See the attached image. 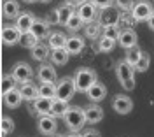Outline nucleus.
Instances as JSON below:
<instances>
[{"label":"nucleus","instance_id":"nucleus-1","mask_svg":"<svg viewBox=\"0 0 154 137\" xmlns=\"http://www.w3.org/2000/svg\"><path fill=\"white\" fill-rule=\"evenodd\" d=\"M96 83V72L93 68H79L74 76V84H75V91H84L91 88Z\"/></svg>","mask_w":154,"mask_h":137},{"label":"nucleus","instance_id":"nucleus-2","mask_svg":"<svg viewBox=\"0 0 154 137\" xmlns=\"http://www.w3.org/2000/svg\"><path fill=\"white\" fill-rule=\"evenodd\" d=\"M116 74H117V79L121 83V86L126 90V91H131L135 90V79H133V67L123 60L116 65Z\"/></svg>","mask_w":154,"mask_h":137},{"label":"nucleus","instance_id":"nucleus-3","mask_svg":"<svg viewBox=\"0 0 154 137\" xmlns=\"http://www.w3.org/2000/svg\"><path fill=\"white\" fill-rule=\"evenodd\" d=\"M65 123H67V127L72 130V132H79L81 128L84 127V123H86V116H84V109L81 107H68V111L65 113Z\"/></svg>","mask_w":154,"mask_h":137},{"label":"nucleus","instance_id":"nucleus-4","mask_svg":"<svg viewBox=\"0 0 154 137\" xmlns=\"http://www.w3.org/2000/svg\"><path fill=\"white\" fill-rule=\"evenodd\" d=\"M75 93V84H74V78H63L60 79V83L56 84V97L60 100H70Z\"/></svg>","mask_w":154,"mask_h":137},{"label":"nucleus","instance_id":"nucleus-5","mask_svg":"<svg viewBox=\"0 0 154 137\" xmlns=\"http://www.w3.org/2000/svg\"><path fill=\"white\" fill-rule=\"evenodd\" d=\"M152 12H154L152 4L147 2V0H140V2L133 4V7H131V16H133L137 21H147V18H149Z\"/></svg>","mask_w":154,"mask_h":137},{"label":"nucleus","instance_id":"nucleus-6","mask_svg":"<svg viewBox=\"0 0 154 137\" xmlns=\"http://www.w3.org/2000/svg\"><path fill=\"white\" fill-rule=\"evenodd\" d=\"M119 11L116 7H105L102 12H98V20H100V27H117L119 23Z\"/></svg>","mask_w":154,"mask_h":137},{"label":"nucleus","instance_id":"nucleus-7","mask_svg":"<svg viewBox=\"0 0 154 137\" xmlns=\"http://www.w3.org/2000/svg\"><path fill=\"white\" fill-rule=\"evenodd\" d=\"M12 78H14V81L16 83H28L30 79H32V76H33V70H32V67H30L28 63H25V62H19V63H16L14 67H12V74H11Z\"/></svg>","mask_w":154,"mask_h":137},{"label":"nucleus","instance_id":"nucleus-8","mask_svg":"<svg viewBox=\"0 0 154 137\" xmlns=\"http://www.w3.org/2000/svg\"><path fill=\"white\" fill-rule=\"evenodd\" d=\"M37 128L40 134L44 135H51L54 134L58 128V123H56V118L51 116V114H46V116H40L38 118V123H37Z\"/></svg>","mask_w":154,"mask_h":137},{"label":"nucleus","instance_id":"nucleus-9","mask_svg":"<svg viewBox=\"0 0 154 137\" xmlns=\"http://www.w3.org/2000/svg\"><path fill=\"white\" fill-rule=\"evenodd\" d=\"M77 14H79V18L82 20V23H91V21H95V18L98 16V9H96L91 2L86 0V2H82V4L79 5Z\"/></svg>","mask_w":154,"mask_h":137},{"label":"nucleus","instance_id":"nucleus-10","mask_svg":"<svg viewBox=\"0 0 154 137\" xmlns=\"http://www.w3.org/2000/svg\"><path fill=\"white\" fill-rule=\"evenodd\" d=\"M116 40L119 42V46H121V48L131 49V48L137 46V33H135L131 28H125V30H121V32L117 33Z\"/></svg>","mask_w":154,"mask_h":137},{"label":"nucleus","instance_id":"nucleus-11","mask_svg":"<svg viewBox=\"0 0 154 137\" xmlns=\"http://www.w3.org/2000/svg\"><path fill=\"white\" fill-rule=\"evenodd\" d=\"M112 107L117 114H128L131 107H133V102H131V98L126 97V95H117V97L112 100Z\"/></svg>","mask_w":154,"mask_h":137},{"label":"nucleus","instance_id":"nucleus-12","mask_svg":"<svg viewBox=\"0 0 154 137\" xmlns=\"http://www.w3.org/2000/svg\"><path fill=\"white\" fill-rule=\"evenodd\" d=\"M86 95H88V98L91 100V104H98V102H102V100L105 98V95H107L105 84H102V83L96 81L95 84L86 91Z\"/></svg>","mask_w":154,"mask_h":137},{"label":"nucleus","instance_id":"nucleus-13","mask_svg":"<svg viewBox=\"0 0 154 137\" xmlns=\"http://www.w3.org/2000/svg\"><path fill=\"white\" fill-rule=\"evenodd\" d=\"M19 37H21V32H19L16 27H4L2 28V40H4V44H7V46H14V44H18L19 42Z\"/></svg>","mask_w":154,"mask_h":137},{"label":"nucleus","instance_id":"nucleus-14","mask_svg":"<svg viewBox=\"0 0 154 137\" xmlns=\"http://www.w3.org/2000/svg\"><path fill=\"white\" fill-rule=\"evenodd\" d=\"M84 116H86V121H89V123H98L103 119V109L98 104H89L84 109Z\"/></svg>","mask_w":154,"mask_h":137},{"label":"nucleus","instance_id":"nucleus-15","mask_svg":"<svg viewBox=\"0 0 154 137\" xmlns=\"http://www.w3.org/2000/svg\"><path fill=\"white\" fill-rule=\"evenodd\" d=\"M33 21H35V18H33L30 12H21V14H18V18H16V25H14V27H16L21 33H25V32H30V30H32Z\"/></svg>","mask_w":154,"mask_h":137},{"label":"nucleus","instance_id":"nucleus-16","mask_svg":"<svg viewBox=\"0 0 154 137\" xmlns=\"http://www.w3.org/2000/svg\"><path fill=\"white\" fill-rule=\"evenodd\" d=\"M37 78L40 83H54L56 81V70L53 68V65L44 63V65H40V68H38Z\"/></svg>","mask_w":154,"mask_h":137},{"label":"nucleus","instance_id":"nucleus-17","mask_svg":"<svg viewBox=\"0 0 154 137\" xmlns=\"http://www.w3.org/2000/svg\"><path fill=\"white\" fill-rule=\"evenodd\" d=\"M19 93H21V98L23 100H28V102H33L35 98L38 97V88L33 84V83H23L21 88H19Z\"/></svg>","mask_w":154,"mask_h":137},{"label":"nucleus","instance_id":"nucleus-18","mask_svg":"<svg viewBox=\"0 0 154 137\" xmlns=\"http://www.w3.org/2000/svg\"><path fill=\"white\" fill-rule=\"evenodd\" d=\"M65 49L68 51V55H79L82 49H84V39L82 37H68L67 42H65Z\"/></svg>","mask_w":154,"mask_h":137},{"label":"nucleus","instance_id":"nucleus-19","mask_svg":"<svg viewBox=\"0 0 154 137\" xmlns=\"http://www.w3.org/2000/svg\"><path fill=\"white\" fill-rule=\"evenodd\" d=\"M51 104H53V100H51V98L37 97L35 100H33V109H35V113H37V114L46 116V114H51Z\"/></svg>","mask_w":154,"mask_h":137},{"label":"nucleus","instance_id":"nucleus-20","mask_svg":"<svg viewBox=\"0 0 154 137\" xmlns=\"http://www.w3.org/2000/svg\"><path fill=\"white\" fill-rule=\"evenodd\" d=\"M38 40L44 39V37H48L49 35V23L44 20H35L33 21V25H32V30H30Z\"/></svg>","mask_w":154,"mask_h":137},{"label":"nucleus","instance_id":"nucleus-21","mask_svg":"<svg viewBox=\"0 0 154 137\" xmlns=\"http://www.w3.org/2000/svg\"><path fill=\"white\" fill-rule=\"evenodd\" d=\"M21 100H23V98H21V93H19V90H16V88H12V90H9V91L4 93V104L9 109L18 107L19 104H21Z\"/></svg>","mask_w":154,"mask_h":137},{"label":"nucleus","instance_id":"nucleus-22","mask_svg":"<svg viewBox=\"0 0 154 137\" xmlns=\"http://www.w3.org/2000/svg\"><path fill=\"white\" fill-rule=\"evenodd\" d=\"M74 12H75V11H74V5H70V4H61L56 9L58 23H60V25H67V21L70 20V16H72Z\"/></svg>","mask_w":154,"mask_h":137},{"label":"nucleus","instance_id":"nucleus-23","mask_svg":"<svg viewBox=\"0 0 154 137\" xmlns=\"http://www.w3.org/2000/svg\"><path fill=\"white\" fill-rule=\"evenodd\" d=\"M67 111H68V102H67V100L53 98V104H51V116H54V118H63Z\"/></svg>","mask_w":154,"mask_h":137},{"label":"nucleus","instance_id":"nucleus-24","mask_svg":"<svg viewBox=\"0 0 154 137\" xmlns=\"http://www.w3.org/2000/svg\"><path fill=\"white\" fill-rule=\"evenodd\" d=\"M49 56H51V62L54 63V65H65L68 62V51L65 48H58V49H53L51 53H49Z\"/></svg>","mask_w":154,"mask_h":137},{"label":"nucleus","instance_id":"nucleus-25","mask_svg":"<svg viewBox=\"0 0 154 137\" xmlns=\"http://www.w3.org/2000/svg\"><path fill=\"white\" fill-rule=\"evenodd\" d=\"M4 16L7 20H12V18H18V12H19V4L16 0H5L4 2Z\"/></svg>","mask_w":154,"mask_h":137},{"label":"nucleus","instance_id":"nucleus-26","mask_svg":"<svg viewBox=\"0 0 154 137\" xmlns=\"http://www.w3.org/2000/svg\"><path fill=\"white\" fill-rule=\"evenodd\" d=\"M48 42H49V48H53V49L65 48L67 37H65V33H61V32H53L51 35H48Z\"/></svg>","mask_w":154,"mask_h":137},{"label":"nucleus","instance_id":"nucleus-27","mask_svg":"<svg viewBox=\"0 0 154 137\" xmlns=\"http://www.w3.org/2000/svg\"><path fill=\"white\" fill-rule=\"evenodd\" d=\"M38 97H44V98H53L56 97V84L54 83H42L38 86Z\"/></svg>","mask_w":154,"mask_h":137},{"label":"nucleus","instance_id":"nucleus-28","mask_svg":"<svg viewBox=\"0 0 154 137\" xmlns=\"http://www.w3.org/2000/svg\"><path fill=\"white\" fill-rule=\"evenodd\" d=\"M116 37H112V35H109V33H105V35H102L100 37V40H98V46H100V51H103V53H109V51H112L116 46Z\"/></svg>","mask_w":154,"mask_h":137},{"label":"nucleus","instance_id":"nucleus-29","mask_svg":"<svg viewBox=\"0 0 154 137\" xmlns=\"http://www.w3.org/2000/svg\"><path fill=\"white\" fill-rule=\"evenodd\" d=\"M49 56V48L44 44H37L32 48V58L37 60V62H44Z\"/></svg>","mask_w":154,"mask_h":137},{"label":"nucleus","instance_id":"nucleus-30","mask_svg":"<svg viewBox=\"0 0 154 137\" xmlns=\"http://www.w3.org/2000/svg\"><path fill=\"white\" fill-rule=\"evenodd\" d=\"M19 44H21L23 48L32 49L33 46H37L38 44V39L32 33V32H25V33H21V37H19Z\"/></svg>","mask_w":154,"mask_h":137},{"label":"nucleus","instance_id":"nucleus-31","mask_svg":"<svg viewBox=\"0 0 154 137\" xmlns=\"http://www.w3.org/2000/svg\"><path fill=\"white\" fill-rule=\"evenodd\" d=\"M149 63H151V58H149V55L142 51V55H140V60L135 63V70H138V72H145L147 68H149Z\"/></svg>","mask_w":154,"mask_h":137},{"label":"nucleus","instance_id":"nucleus-32","mask_svg":"<svg viewBox=\"0 0 154 137\" xmlns=\"http://www.w3.org/2000/svg\"><path fill=\"white\" fill-rule=\"evenodd\" d=\"M140 55H142V49H138L137 46L131 49H128V53H126V62L131 65V67H135V63L140 60Z\"/></svg>","mask_w":154,"mask_h":137},{"label":"nucleus","instance_id":"nucleus-33","mask_svg":"<svg viewBox=\"0 0 154 137\" xmlns=\"http://www.w3.org/2000/svg\"><path fill=\"white\" fill-rule=\"evenodd\" d=\"M0 130H2L4 135L11 134V132L14 130V121H12L9 116H2V119H0Z\"/></svg>","mask_w":154,"mask_h":137},{"label":"nucleus","instance_id":"nucleus-34","mask_svg":"<svg viewBox=\"0 0 154 137\" xmlns=\"http://www.w3.org/2000/svg\"><path fill=\"white\" fill-rule=\"evenodd\" d=\"M68 30H72V32H77V30L82 27V20L79 18V14L77 12H74L72 16H70V20L67 21V25H65Z\"/></svg>","mask_w":154,"mask_h":137},{"label":"nucleus","instance_id":"nucleus-35","mask_svg":"<svg viewBox=\"0 0 154 137\" xmlns=\"http://www.w3.org/2000/svg\"><path fill=\"white\" fill-rule=\"evenodd\" d=\"M86 35L89 37V39H96L98 35H100V25L98 23H88V27H86Z\"/></svg>","mask_w":154,"mask_h":137},{"label":"nucleus","instance_id":"nucleus-36","mask_svg":"<svg viewBox=\"0 0 154 137\" xmlns=\"http://www.w3.org/2000/svg\"><path fill=\"white\" fill-rule=\"evenodd\" d=\"M14 78L12 76H4V79H2V84H0V88H2V91L5 93V91H9V90L14 88Z\"/></svg>","mask_w":154,"mask_h":137},{"label":"nucleus","instance_id":"nucleus-37","mask_svg":"<svg viewBox=\"0 0 154 137\" xmlns=\"http://www.w3.org/2000/svg\"><path fill=\"white\" fill-rule=\"evenodd\" d=\"M116 5H117V9L130 11L133 7V0H116Z\"/></svg>","mask_w":154,"mask_h":137},{"label":"nucleus","instance_id":"nucleus-38","mask_svg":"<svg viewBox=\"0 0 154 137\" xmlns=\"http://www.w3.org/2000/svg\"><path fill=\"white\" fill-rule=\"evenodd\" d=\"M114 0H91V4L95 5L96 9H105V7H110Z\"/></svg>","mask_w":154,"mask_h":137},{"label":"nucleus","instance_id":"nucleus-39","mask_svg":"<svg viewBox=\"0 0 154 137\" xmlns=\"http://www.w3.org/2000/svg\"><path fill=\"white\" fill-rule=\"evenodd\" d=\"M82 137H102V135H100V132H98V130L89 128V130H86V132L82 134Z\"/></svg>","mask_w":154,"mask_h":137},{"label":"nucleus","instance_id":"nucleus-40","mask_svg":"<svg viewBox=\"0 0 154 137\" xmlns=\"http://www.w3.org/2000/svg\"><path fill=\"white\" fill-rule=\"evenodd\" d=\"M48 23H58V16H56V11L51 12V16L48 18Z\"/></svg>","mask_w":154,"mask_h":137},{"label":"nucleus","instance_id":"nucleus-41","mask_svg":"<svg viewBox=\"0 0 154 137\" xmlns=\"http://www.w3.org/2000/svg\"><path fill=\"white\" fill-rule=\"evenodd\" d=\"M147 25H149V28L154 32V12L151 14V16H149V18H147Z\"/></svg>","mask_w":154,"mask_h":137},{"label":"nucleus","instance_id":"nucleus-42","mask_svg":"<svg viewBox=\"0 0 154 137\" xmlns=\"http://www.w3.org/2000/svg\"><path fill=\"white\" fill-rule=\"evenodd\" d=\"M82 2H86V0H67V4H70V5H81Z\"/></svg>","mask_w":154,"mask_h":137},{"label":"nucleus","instance_id":"nucleus-43","mask_svg":"<svg viewBox=\"0 0 154 137\" xmlns=\"http://www.w3.org/2000/svg\"><path fill=\"white\" fill-rule=\"evenodd\" d=\"M67 137H82V135H81L79 132H72V134H68Z\"/></svg>","mask_w":154,"mask_h":137},{"label":"nucleus","instance_id":"nucleus-44","mask_svg":"<svg viewBox=\"0 0 154 137\" xmlns=\"http://www.w3.org/2000/svg\"><path fill=\"white\" fill-rule=\"evenodd\" d=\"M23 2H26V4H35V2H38V0H23Z\"/></svg>","mask_w":154,"mask_h":137},{"label":"nucleus","instance_id":"nucleus-45","mask_svg":"<svg viewBox=\"0 0 154 137\" xmlns=\"http://www.w3.org/2000/svg\"><path fill=\"white\" fill-rule=\"evenodd\" d=\"M38 2H42V4H48V2H51V0H38Z\"/></svg>","mask_w":154,"mask_h":137},{"label":"nucleus","instance_id":"nucleus-46","mask_svg":"<svg viewBox=\"0 0 154 137\" xmlns=\"http://www.w3.org/2000/svg\"><path fill=\"white\" fill-rule=\"evenodd\" d=\"M56 137H65V135H56Z\"/></svg>","mask_w":154,"mask_h":137}]
</instances>
